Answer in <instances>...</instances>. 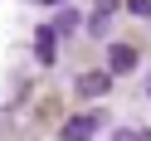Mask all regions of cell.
Listing matches in <instances>:
<instances>
[{"label": "cell", "instance_id": "6da1fadb", "mask_svg": "<svg viewBox=\"0 0 151 141\" xmlns=\"http://www.w3.org/2000/svg\"><path fill=\"white\" fill-rule=\"evenodd\" d=\"M98 127H102V117H98V112H78V117H68V122L59 127V141H88Z\"/></svg>", "mask_w": 151, "mask_h": 141}, {"label": "cell", "instance_id": "7a4b0ae2", "mask_svg": "<svg viewBox=\"0 0 151 141\" xmlns=\"http://www.w3.org/2000/svg\"><path fill=\"white\" fill-rule=\"evenodd\" d=\"M132 68H137V49H132V44H112L107 49V73L112 78H127Z\"/></svg>", "mask_w": 151, "mask_h": 141}, {"label": "cell", "instance_id": "3957f363", "mask_svg": "<svg viewBox=\"0 0 151 141\" xmlns=\"http://www.w3.org/2000/svg\"><path fill=\"white\" fill-rule=\"evenodd\" d=\"M73 88H78L83 97H102V92H112V73H107V68H102V73H78Z\"/></svg>", "mask_w": 151, "mask_h": 141}, {"label": "cell", "instance_id": "277c9868", "mask_svg": "<svg viewBox=\"0 0 151 141\" xmlns=\"http://www.w3.org/2000/svg\"><path fill=\"white\" fill-rule=\"evenodd\" d=\"M54 49H59V34H54V24H39V34H34V54H39V63H44V68L59 59Z\"/></svg>", "mask_w": 151, "mask_h": 141}, {"label": "cell", "instance_id": "5b68a950", "mask_svg": "<svg viewBox=\"0 0 151 141\" xmlns=\"http://www.w3.org/2000/svg\"><path fill=\"white\" fill-rule=\"evenodd\" d=\"M73 29H78V10H73V5H63V10H59V20H54V34L63 39V34H73Z\"/></svg>", "mask_w": 151, "mask_h": 141}, {"label": "cell", "instance_id": "8992f818", "mask_svg": "<svg viewBox=\"0 0 151 141\" xmlns=\"http://www.w3.org/2000/svg\"><path fill=\"white\" fill-rule=\"evenodd\" d=\"M107 24H112V0H102V10H93L88 29H93V34H107Z\"/></svg>", "mask_w": 151, "mask_h": 141}, {"label": "cell", "instance_id": "52a82bcc", "mask_svg": "<svg viewBox=\"0 0 151 141\" xmlns=\"http://www.w3.org/2000/svg\"><path fill=\"white\" fill-rule=\"evenodd\" d=\"M127 10L137 15V20H151V0H127Z\"/></svg>", "mask_w": 151, "mask_h": 141}, {"label": "cell", "instance_id": "ba28073f", "mask_svg": "<svg viewBox=\"0 0 151 141\" xmlns=\"http://www.w3.org/2000/svg\"><path fill=\"white\" fill-rule=\"evenodd\" d=\"M117 141H151V131H117Z\"/></svg>", "mask_w": 151, "mask_h": 141}, {"label": "cell", "instance_id": "9c48e42d", "mask_svg": "<svg viewBox=\"0 0 151 141\" xmlns=\"http://www.w3.org/2000/svg\"><path fill=\"white\" fill-rule=\"evenodd\" d=\"M39 5H59V0H39Z\"/></svg>", "mask_w": 151, "mask_h": 141}, {"label": "cell", "instance_id": "30bf717a", "mask_svg": "<svg viewBox=\"0 0 151 141\" xmlns=\"http://www.w3.org/2000/svg\"><path fill=\"white\" fill-rule=\"evenodd\" d=\"M146 92H151V83H146Z\"/></svg>", "mask_w": 151, "mask_h": 141}]
</instances>
